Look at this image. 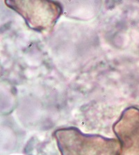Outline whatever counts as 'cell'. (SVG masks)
<instances>
[{"label":"cell","instance_id":"obj_1","mask_svg":"<svg viewBox=\"0 0 139 155\" xmlns=\"http://www.w3.org/2000/svg\"><path fill=\"white\" fill-rule=\"evenodd\" d=\"M54 136L61 155H119L118 139L84 134L74 127L59 129Z\"/></svg>","mask_w":139,"mask_h":155},{"label":"cell","instance_id":"obj_2","mask_svg":"<svg viewBox=\"0 0 139 155\" xmlns=\"http://www.w3.org/2000/svg\"><path fill=\"white\" fill-rule=\"evenodd\" d=\"M6 3L24 18L29 27L39 32L51 31L63 12L60 4L47 0H9Z\"/></svg>","mask_w":139,"mask_h":155},{"label":"cell","instance_id":"obj_3","mask_svg":"<svg viewBox=\"0 0 139 155\" xmlns=\"http://www.w3.org/2000/svg\"><path fill=\"white\" fill-rule=\"evenodd\" d=\"M120 143L119 155H139V109L130 107L123 111L113 124Z\"/></svg>","mask_w":139,"mask_h":155}]
</instances>
